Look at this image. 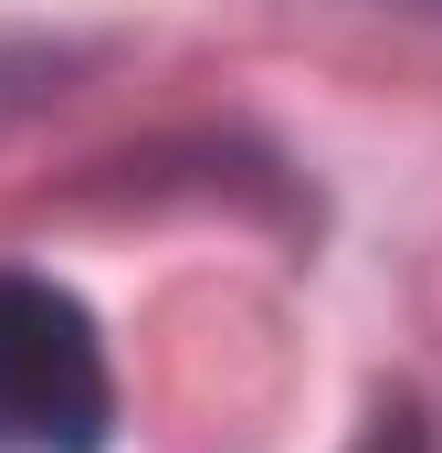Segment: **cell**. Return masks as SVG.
<instances>
[{"instance_id": "obj_1", "label": "cell", "mask_w": 442, "mask_h": 453, "mask_svg": "<svg viewBox=\"0 0 442 453\" xmlns=\"http://www.w3.org/2000/svg\"><path fill=\"white\" fill-rule=\"evenodd\" d=\"M116 369L95 317L53 285L0 264V453H106Z\"/></svg>"}, {"instance_id": "obj_2", "label": "cell", "mask_w": 442, "mask_h": 453, "mask_svg": "<svg viewBox=\"0 0 442 453\" xmlns=\"http://www.w3.org/2000/svg\"><path fill=\"white\" fill-rule=\"evenodd\" d=\"M358 453H422V422H411V411L390 401V411H379V422L358 433Z\"/></svg>"}]
</instances>
